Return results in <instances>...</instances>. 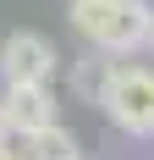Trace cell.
Instances as JSON below:
<instances>
[{
	"instance_id": "1",
	"label": "cell",
	"mask_w": 154,
	"mask_h": 160,
	"mask_svg": "<svg viewBox=\"0 0 154 160\" xmlns=\"http://www.w3.org/2000/svg\"><path fill=\"white\" fill-rule=\"evenodd\" d=\"M66 17L105 55H132L154 39V6L149 0H72Z\"/></svg>"
},
{
	"instance_id": "2",
	"label": "cell",
	"mask_w": 154,
	"mask_h": 160,
	"mask_svg": "<svg viewBox=\"0 0 154 160\" xmlns=\"http://www.w3.org/2000/svg\"><path fill=\"white\" fill-rule=\"evenodd\" d=\"M99 111L132 138H154V66H110L99 88Z\"/></svg>"
},
{
	"instance_id": "3",
	"label": "cell",
	"mask_w": 154,
	"mask_h": 160,
	"mask_svg": "<svg viewBox=\"0 0 154 160\" xmlns=\"http://www.w3.org/2000/svg\"><path fill=\"white\" fill-rule=\"evenodd\" d=\"M55 66H61V55L44 33H28V28L6 33V44H0V78L6 83H50Z\"/></svg>"
},
{
	"instance_id": "4",
	"label": "cell",
	"mask_w": 154,
	"mask_h": 160,
	"mask_svg": "<svg viewBox=\"0 0 154 160\" xmlns=\"http://www.w3.org/2000/svg\"><path fill=\"white\" fill-rule=\"evenodd\" d=\"M0 105L11 116V132H22V138L55 122V94H50V83H6Z\"/></svg>"
},
{
	"instance_id": "5",
	"label": "cell",
	"mask_w": 154,
	"mask_h": 160,
	"mask_svg": "<svg viewBox=\"0 0 154 160\" xmlns=\"http://www.w3.org/2000/svg\"><path fill=\"white\" fill-rule=\"evenodd\" d=\"M22 149H28V160H83L77 138L61 127V122H50V127L28 132V138H22Z\"/></svg>"
},
{
	"instance_id": "6",
	"label": "cell",
	"mask_w": 154,
	"mask_h": 160,
	"mask_svg": "<svg viewBox=\"0 0 154 160\" xmlns=\"http://www.w3.org/2000/svg\"><path fill=\"white\" fill-rule=\"evenodd\" d=\"M105 78H110V61H105V50H94V55H83V66H77V88L99 105V88H105Z\"/></svg>"
},
{
	"instance_id": "7",
	"label": "cell",
	"mask_w": 154,
	"mask_h": 160,
	"mask_svg": "<svg viewBox=\"0 0 154 160\" xmlns=\"http://www.w3.org/2000/svg\"><path fill=\"white\" fill-rule=\"evenodd\" d=\"M11 144V116H6V105H0V149Z\"/></svg>"
},
{
	"instance_id": "8",
	"label": "cell",
	"mask_w": 154,
	"mask_h": 160,
	"mask_svg": "<svg viewBox=\"0 0 154 160\" xmlns=\"http://www.w3.org/2000/svg\"><path fill=\"white\" fill-rule=\"evenodd\" d=\"M0 160H28V155H17V149H0Z\"/></svg>"
}]
</instances>
